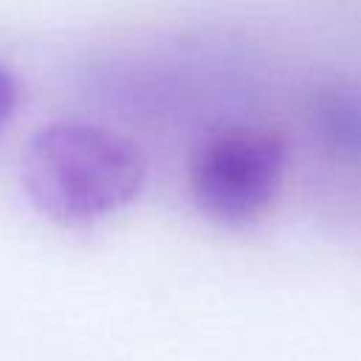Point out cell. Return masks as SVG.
Segmentation results:
<instances>
[{
  "label": "cell",
  "mask_w": 361,
  "mask_h": 361,
  "mask_svg": "<svg viewBox=\"0 0 361 361\" xmlns=\"http://www.w3.org/2000/svg\"><path fill=\"white\" fill-rule=\"evenodd\" d=\"M147 161L127 135L96 124H51L23 155V186L39 214L65 226L96 223L130 206Z\"/></svg>",
  "instance_id": "6da1fadb"
},
{
  "label": "cell",
  "mask_w": 361,
  "mask_h": 361,
  "mask_svg": "<svg viewBox=\"0 0 361 361\" xmlns=\"http://www.w3.org/2000/svg\"><path fill=\"white\" fill-rule=\"evenodd\" d=\"M285 141L262 127H228L200 144L189 166L197 209L223 226L254 223L276 197Z\"/></svg>",
  "instance_id": "7a4b0ae2"
},
{
  "label": "cell",
  "mask_w": 361,
  "mask_h": 361,
  "mask_svg": "<svg viewBox=\"0 0 361 361\" xmlns=\"http://www.w3.org/2000/svg\"><path fill=\"white\" fill-rule=\"evenodd\" d=\"M310 127L333 155L361 158V90L324 87L310 104Z\"/></svg>",
  "instance_id": "3957f363"
},
{
  "label": "cell",
  "mask_w": 361,
  "mask_h": 361,
  "mask_svg": "<svg viewBox=\"0 0 361 361\" xmlns=\"http://www.w3.org/2000/svg\"><path fill=\"white\" fill-rule=\"evenodd\" d=\"M14 107H17V82H14V76L0 65V130H3L6 121L11 118Z\"/></svg>",
  "instance_id": "277c9868"
}]
</instances>
